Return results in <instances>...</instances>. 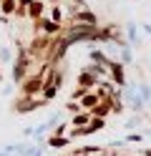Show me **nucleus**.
Here are the masks:
<instances>
[{
	"mask_svg": "<svg viewBox=\"0 0 151 156\" xmlns=\"http://www.w3.org/2000/svg\"><path fill=\"white\" fill-rule=\"evenodd\" d=\"M43 86H45V83H43V73H35L33 78L23 81V93H25V96H35Z\"/></svg>",
	"mask_w": 151,
	"mask_h": 156,
	"instance_id": "f257e3e1",
	"label": "nucleus"
},
{
	"mask_svg": "<svg viewBox=\"0 0 151 156\" xmlns=\"http://www.w3.org/2000/svg\"><path fill=\"white\" fill-rule=\"evenodd\" d=\"M98 103H101V96L93 91V93H86L83 98H81V108H88V111H93Z\"/></svg>",
	"mask_w": 151,
	"mask_h": 156,
	"instance_id": "f03ea898",
	"label": "nucleus"
},
{
	"mask_svg": "<svg viewBox=\"0 0 151 156\" xmlns=\"http://www.w3.org/2000/svg\"><path fill=\"white\" fill-rule=\"evenodd\" d=\"M91 121H93V116H91L88 111H83V113H76L70 123H73V129H86V126H88Z\"/></svg>",
	"mask_w": 151,
	"mask_h": 156,
	"instance_id": "7ed1b4c3",
	"label": "nucleus"
},
{
	"mask_svg": "<svg viewBox=\"0 0 151 156\" xmlns=\"http://www.w3.org/2000/svg\"><path fill=\"white\" fill-rule=\"evenodd\" d=\"M43 10H45V3H43V0H33V5L28 8V15L33 18V20H40V18H43Z\"/></svg>",
	"mask_w": 151,
	"mask_h": 156,
	"instance_id": "20e7f679",
	"label": "nucleus"
},
{
	"mask_svg": "<svg viewBox=\"0 0 151 156\" xmlns=\"http://www.w3.org/2000/svg\"><path fill=\"white\" fill-rule=\"evenodd\" d=\"M38 25L43 28V33H45V35H53V33H58V30H60V25H58V23L45 20V18H40V20H38Z\"/></svg>",
	"mask_w": 151,
	"mask_h": 156,
	"instance_id": "39448f33",
	"label": "nucleus"
},
{
	"mask_svg": "<svg viewBox=\"0 0 151 156\" xmlns=\"http://www.w3.org/2000/svg\"><path fill=\"white\" fill-rule=\"evenodd\" d=\"M0 8H3V13H5V15L18 13V0H0Z\"/></svg>",
	"mask_w": 151,
	"mask_h": 156,
	"instance_id": "423d86ee",
	"label": "nucleus"
},
{
	"mask_svg": "<svg viewBox=\"0 0 151 156\" xmlns=\"http://www.w3.org/2000/svg\"><path fill=\"white\" fill-rule=\"evenodd\" d=\"M63 18H66V13H63V8H60V5H53V8H50V20H53V23L60 25Z\"/></svg>",
	"mask_w": 151,
	"mask_h": 156,
	"instance_id": "0eeeda50",
	"label": "nucleus"
},
{
	"mask_svg": "<svg viewBox=\"0 0 151 156\" xmlns=\"http://www.w3.org/2000/svg\"><path fill=\"white\" fill-rule=\"evenodd\" d=\"M111 76H113V83H124V68H121L118 63H111Z\"/></svg>",
	"mask_w": 151,
	"mask_h": 156,
	"instance_id": "6e6552de",
	"label": "nucleus"
},
{
	"mask_svg": "<svg viewBox=\"0 0 151 156\" xmlns=\"http://www.w3.org/2000/svg\"><path fill=\"white\" fill-rule=\"evenodd\" d=\"M56 91H58V86H50V83H45L43 86V101H50L56 96Z\"/></svg>",
	"mask_w": 151,
	"mask_h": 156,
	"instance_id": "1a4fd4ad",
	"label": "nucleus"
},
{
	"mask_svg": "<svg viewBox=\"0 0 151 156\" xmlns=\"http://www.w3.org/2000/svg\"><path fill=\"white\" fill-rule=\"evenodd\" d=\"M141 156H151V149H149V151H144V154H141Z\"/></svg>",
	"mask_w": 151,
	"mask_h": 156,
	"instance_id": "9d476101",
	"label": "nucleus"
},
{
	"mask_svg": "<svg viewBox=\"0 0 151 156\" xmlns=\"http://www.w3.org/2000/svg\"><path fill=\"white\" fill-rule=\"evenodd\" d=\"M56 3H58V0H56Z\"/></svg>",
	"mask_w": 151,
	"mask_h": 156,
	"instance_id": "9b49d317",
	"label": "nucleus"
}]
</instances>
